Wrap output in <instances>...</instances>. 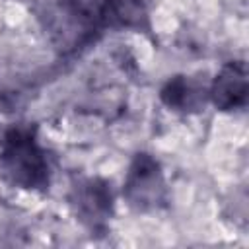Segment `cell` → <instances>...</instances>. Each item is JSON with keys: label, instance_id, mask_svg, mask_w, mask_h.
Wrapping results in <instances>:
<instances>
[{"label": "cell", "instance_id": "cell-2", "mask_svg": "<svg viewBox=\"0 0 249 249\" xmlns=\"http://www.w3.org/2000/svg\"><path fill=\"white\" fill-rule=\"evenodd\" d=\"M123 196L138 212H152L165 204L167 187L156 158L150 154L134 156L123 183Z\"/></svg>", "mask_w": 249, "mask_h": 249}, {"label": "cell", "instance_id": "cell-4", "mask_svg": "<svg viewBox=\"0 0 249 249\" xmlns=\"http://www.w3.org/2000/svg\"><path fill=\"white\" fill-rule=\"evenodd\" d=\"M208 95L220 111H233L247 101V70L243 62H228L216 74Z\"/></svg>", "mask_w": 249, "mask_h": 249}, {"label": "cell", "instance_id": "cell-1", "mask_svg": "<svg viewBox=\"0 0 249 249\" xmlns=\"http://www.w3.org/2000/svg\"><path fill=\"white\" fill-rule=\"evenodd\" d=\"M0 173L18 189L45 191L51 183L47 152L27 126H12L0 140Z\"/></svg>", "mask_w": 249, "mask_h": 249}, {"label": "cell", "instance_id": "cell-5", "mask_svg": "<svg viewBox=\"0 0 249 249\" xmlns=\"http://www.w3.org/2000/svg\"><path fill=\"white\" fill-rule=\"evenodd\" d=\"M160 97L169 109L175 111L196 109L198 103L202 101L200 89L195 88L187 76H173L171 80H167V84L160 91Z\"/></svg>", "mask_w": 249, "mask_h": 249}, {"label": "cell", "instance_id": "cell-3", "mask_svg": "<svg viewBox=\"0 0 249 249\" xmlns=\"http://www.w3.org/2000/svg\"><path fill=\"white\" fill-rule=\"evenodd\" d=\"M70 204L76 216L80 218V222L86 224L89 230L103 228L113 212L111 185H107L101 179L80 181L72 189Z\"/></svg>", "mask_w": 249, "mask_h": 249}]
</instances>
